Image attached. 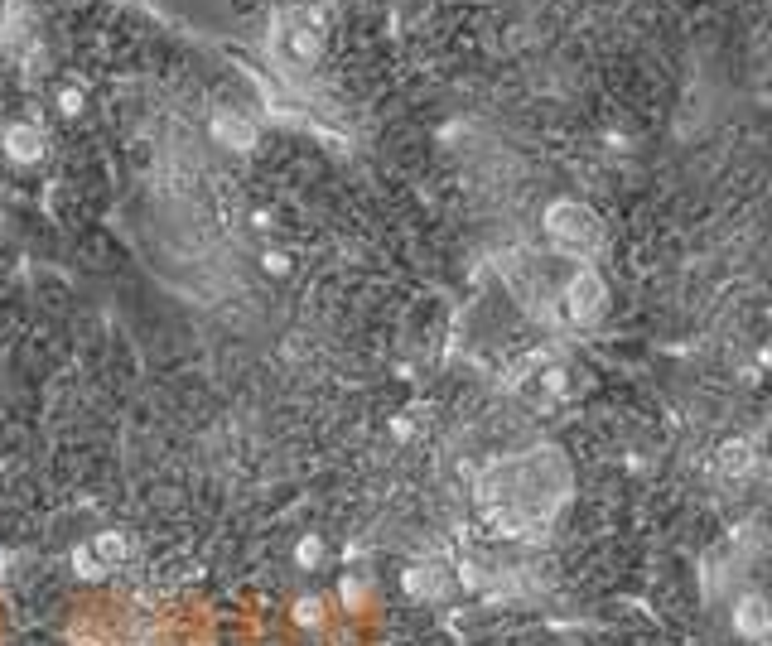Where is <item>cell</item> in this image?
Returning <instances> with one entry per match:
<instances>
[{
	"mask_svg": "<svg viewBox=\"0 0 772 646\" xmlns=\"http://www.w3.org/2000/svg\"><path fill=\"white\" fill-rule=\"evenodd\" d=\"M541 227H546L555 251H565V256H594L599 242H604V227H599L594 208H584L575 198H555Z\"/></svg>",
	"mask_w": 772,
	"mask_h": 646,
	"instance_id": "6da1fadb",
	"label": "cell"
},
{
	"mask_svg": "<svg viewBox=\"0 0 772 646\" xmlns=\"http://www.w3.org/2000/svg\"><path fill=\"white\" fill-rule=\"evenodd\" d=\"M319 618H324V603H319V598H300V622L304 627H319Z\"/></svg>",
	"mask_w": 772,
	"mask_h": 646,
	"instance_id": "5bb4252c",
	"label": "cell"
},
{
	"mask_svg": "<svg viewBox=\"0 0 772 646\" xmlns=\"http://www.w3.org/2000/svg\"><path fill=\"white\" fill-rule=\"evenodd\" d=\"M0 145H5V155H10L15 164H39L44 160V131L29 126V121L5 126V131H0Z\"/></svg>",
	"mask_w": 772,
	"mask_h": 646,
	"instance_id": "277c9868",
	"label": "cell"
},
{
	"mask_svg": "<svg viewBox=\"0 0 772 646\" xmlns=\"http://www.w3.org/2000/svg\"><path fill=\"white\" fill-rule=\"evenodd\" d=\"M213 135H218V145H227V150H251L256 145V126H251L247 116H237V111H222L218 121H213Z\"/></svg>",
	"mask_w": 772,
	"mask_h": 646,
	"instance_id": "5b68a950",
	"label": "cell"
},
{
	"mask_svg": "<svg viewBox=\"0 0 772 646\" xmlns=\"http://www.w3.org/2000/svg\"><path fill=\"white\" fill-rule=\"evenodd\" d=\"M261 270H266V275H285V270H290V256H285V251H266V256H261Z\"/></svg>",
	"mask_w": 772,
	"mask_h": 646,
	"instance_id": "4fadbf2b",
	"label": "cell"
},
{
	"mask_svg": "<svg viewBox=\"0 0 772 646\" xmlns=\"http://www.w3.org/2000/svg\"><path fill=\"white\" fill-rule=\"evenodd\" d=\"M319 560H324V540H319V536H304L300 545H295V565H300V569H314Z\"/></svg>",
	"mask_w": 772,
	"mask_h": 646,
	"instance_id": "7c38bea8",
	"label": "cell"
},
{
	"mask_svg": "<svg viewBox=\"0 0 772 646\" xmlns=\"http://www.w3.org/2000/svg\"><path fill=\"white\" fill-rule=\"evenodd\" d=\"M444 589H449V574H444L440 565H411L406 569V593H415V598H440Z\"/></svg>",
	"mask_w": 772,
	"mask_h": 646,
	"instance_id": "52a82bcc",
	"label": "cell"
},
{
	"mask_svg": "<svg viewBox=\"0 0 772 646\" xmlns=\"http://www.w3.org/2000/svg\"><path fill=\"white\" fill-rule=\"evenodd\" d=\"M763 646H772V642H763Z\"/></svg>",
	"mask_w": 772,
	"mask_h": 646,
	"instance_id": "9a60e30c",
	"label": "cell"
},
{
	"mask_svg": "<svg viewBox=\"0 0 772 646\" xmlns=\"http://www.w3.org/2000/svg\"><path fill=\"white\" fill-rule=\"evenodd\" d=\"M290 54L300 58V63H314V58L324 54V34L314 25H295L290 29Z\"/></svg>",
	"mask_w": 772,
	"mask_h": 646,
	"instance_id": "30bf717a",
	"label": "cell"
},
{
	"mask_svg": "<svg viewBox=\"0 0 772 646\" xmlns=\"http://www.w3.org/2000/svg\"><path fill=\"white\" fill-rule=\"evenodd\" d=\"M753 463H758L753 439H724L719 444V473L724 478H744V473H753Z\"/></svg>",
	"mask_w": 772,
	"mask_h": 646,
	"instance_id": "8992f818",
	"label": "cell"
},
{
	"mask_svg": "<svg viewBox=\"0 0 772 646\" xmlns=\"http://www.w3.org/2000/svg\"><path fill=\"white\" fill-rule=\"evenodd\" d=\"M604 280H599V270H575L570 275V285H565V314H570V323H579V328H589V323H599V314H604Z\"/></svg>",
	"mask_w": 772,
	"mask_h": 646,
	"instance_id": "7a4b0ae2",
	"label": "cell"
},
{
	"mask_svg": "<svg viewBox=\"0 0 772 646\" xmlns=\"http://www.w3.org/2000/svg\"><path fill=\"white\" fill-rule=\"evenodd\" d=\"M83 107H87V87L78 78H63V82H54V111L58 116H83Z\"/></svg>",
	"mask_w": 772,
	"mask_h": 646,
	"instance_id": "9c48e42d",
	"label": "cell"
},
{
	"mask_svg": "<svg viewBox=\"0 0 772 646\" xmlns=\"http://www.w3.org/2000/svg\"><path fill=\"white\" fill-rule=\"evenodd\" d=\"M734 632L748 637V642H763L772 632V608L768 598H758V593H744L739 603H734Z\"/></svg>",
	"mask_w": 772,
	"mask_h": 646,
	"instance_id": "3957f363",
	"label": "cell"
},
{
	"mask_svg": "<svg viewBox=\"0 0 772 646\" xmlns=\"http://www.w3.org/2000/svg\"><path fill=\"white\" fill-rule=\"evenodd\" d=\"M73 569H78L83 579H102V574H107V565L92 555V545H78V550H73Z\"/></svg>",
	"mask_w": 772,
	"mask_h": 646,
	"instance_id": "8fae6325",
	"label": "cell"
},
{
	"mask_svg": "<svg viewBox=\"0 0 772 646\" xmlns=\"http://www.w3.org/2000/svg\"><path fill=\"white\" fill-rule=\"evenodd\" d=\"M87 545H92V555H97L107 569H116V565H126V560H131V540L121 536V531H102V536L87 540Z\"/></svg>",
	"mask_w": 772,
	"mask_h": 646,
	"instance_id": "ba28073f",
	"label": "cell"
}]
</instances>
